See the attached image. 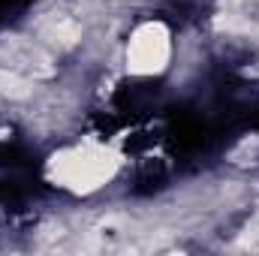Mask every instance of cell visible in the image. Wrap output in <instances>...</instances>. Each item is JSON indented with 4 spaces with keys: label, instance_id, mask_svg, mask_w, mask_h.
<instances>
[{
    "label": "cell",
    "instance_id": "obj_1",
    "mask_svg": "<svg viewBox=\"0 0 259 256\" xmlns=\"http://www.w3.org/2000/svg\"><path fill=\"white\" fill-rule=\"evenodd\" d=\"M121 169V154L97 139H84L55 151L46 163V175L55 187L72 196H91L103 190Z\"/></svg>",
    "mask_w": 259,
    "mask_h": 256
},
{
    "label": "cell",
    "instance_id": "obj_2",
    "mask_svg": "<svg viewBox=\"0 0 259 256\" xmlns=\"http://www.w3.org/2000/svg\"><path fill=\"white\" fill-rule=\"evenodd\" d=\"M172 30L169 24H163L160 18H148L142 24H136L127 36V49H124V64L127 72L136 78H154L163 75L172 64Z\"/></svg>",
    "mask_w": 259,
    "mask_h": 256
},
{
    "label": "cell",
    "instance_id": "obj_3",
    "mask_svg": "<svg viewBox=\"0 0 259 256\" xmlns=\"http://www.w3.org/2000/svg\"><path fill=\"white\" fill-rule=\"evenodd\" d=\"M0 64L27 75V78H52L58 72V64L52 52L36 36H3L0 39Z\"/></svg>",
    "mask_w": 259,
    "mask_h": 256
},
{
    "label": "cell",
    "instance_id": "obj_4",
    "mask_svg": "<svg viewBox=\"0 0 259 256\" xmlns=\"http://www.w3.org/2000/svg\"><path fill=\"white\" fill-rule=\"evenodd\" d=\"M36 36L46 49H58V52H66V49H75L81 42V24L66 15V12H49L39 27H36Z\"/></svg>",
    "mask_w": 259,
    "mask_h": 256
},
{
    "label": "cell",
    "instance_id": "obj_5",
    "mask_svg": "<svg viewBox=\"0 0 259 256\" xmlns=\"http://www.w3.org/2000/svg\"><path fill=\"white\" fill-rule=\"evenodd\" d=\"M0 94L9 100H27L33 94V78L15 72L9 66H0Z\"/></svg>",
    "mask_w": 259,
    "mask_h": 256
}]
</instances>
